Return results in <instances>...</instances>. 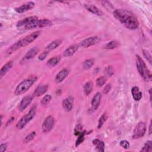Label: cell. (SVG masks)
<instances>
[{"instance_id": "obj_1", "label": "cell", "mask_w": 152, "mask_h": 152, "mask_svg": "<svg viewBox=\"0 0 152 152\" xmlns=\"http://www.w3.org/2000/svg\"><path fill=\"white\" fill-rule=\"evenodd\" d=\"M113 15L122 25L130 30H135L139 26V21L135 15L130 11L125 9H116Z\"/></svg>"}, {"instance_id": "obj_2", "label": "cell", "mask_w": 152, "mask_h": 152, "mask_svg": "<svg viewBox=\"0 0 152 152\" xmlns=\"http://www.w3.org/2000/svg\"><path fill=\"white\" fill-rule=\"evenodd\" d=\"M52 24V22L48 19H39L36 16H30L19 21L16 26L20 29L31 30L36 28L49 27Z\"/></svg>"}, {"instance_id": "obj_3", "label": "cell", "mask_w": 152, "mask_h": 152, "mask_svg": "<svg viewBox=\"0 0 152 152\" xmlns=\"http://www.w3.org/2000/svg\"><path fill=\"white\" fill-rule=\"evenodd\" d=\"M136 66L141 77L145 81H150L151 80V74L147 67L142 59L138 55H136Z\"/></svg>"}, {"instance_id": "obj_4", "label": "cell", "mask_w": 152, "mask_h": 152, "mask_svg": "<svg viewBox=\"0 0 152 152\" xmlns=\"http://www.w3.org/2000/svg\"><path fill=\"white\" fill-rule=\"evenodd\" d=\"M37 77L36 76H31L23 80L16 87L14 93L15 95L18 96L26 93L36 81Z\"/></svg>"}, {"instance_id": "obj_5", "label": "cell", "mask_w": 152, "mask_h": 152, "mask_svg": "<svg viewBox=\"0 0 152 152\" xmlns=\"http://www.w3.org/2000/svg\"><path fill=\"white\" fill-rule=\"evenodd\" d=\"M36 106H33L31 108L29 112L26 114L24 116L21 118V119L17 122L16 125V127L18 129H23L31 120L33 119L36 115Z\"/></svg>"}, {"instance_id": "obj_6", "label": "cell", "mask_w": 152, "mask_h": 152, "mask_svg": "<svg viewBox=\"0 0 152 152\" xmlns=\"http://www.w3.org/2000/svg\"><path fill=\"white\" fill-rule=\"evenodd\" d=\"M146 131V124L144 122H139L135 126L132 136V139H138L142 137Z\"/></svg>"}, {"instance_id": "obj_7", "label": "cell", "mask_w": 152, "mask_h": 152, "mask_svg": "<svg viewBox=\"0 0 152 152\" xmlns=\"http://www.w3.org/2000/svg\"><path fill=\"white\" fill-rule=\"evenodd\" d=\"M40 31H36L33 33L26 36L25 37L19 40V42L20 44L21 47H24L27 46L28 45L30 44L31 42L34 41L40 35Z\"/></svg>"}, {"instance_id": "obj_8", "label": "cell", "mask_w": 152, "mask_h": 152, "mask_svg": "<svg viewBox=\"0 0 152 152\" xmlns=\"http://www.w3.org/2000/svg\"><path fill=\"white\" fill-rule=\"evenodd\" d=\"M55 124L54 118L50 115L47 116L42 125V131L44 133H48L53 128Z\"/></svg>"}, {"instance_id": "obj_9", "label": "cell", "mask_w": 152, "mask_h": 152, "mask_svg": "<svg viewBox=\"0 0 152 152\" xmlns=\"http://www.w3.org/2000/svg\"><path fill=\"white\" fill-rule=\"evenodd\" d=\"M100 40V38L97 36H91L87 37V39L83 40L80 43V46L83 48H87L91 46L96 43H97Z\"/></svg>"}, {"instance_id": "obj_10", "label": "cell", "mask_w": 152, "mask_h": 152, "mask_svg": "<svg viewBox=\"0 0 152 152\" xmlns=\"http://www.w3.org/2000/svg\"><path fill=\"white\" fill-rule=\"evenodd\" d=\"M34 5H35L34 2H33L32 1H30V2H27L21 5V6H20L18 7L15 8L14 10L18 13H23L27 11L31 10L32 8H34Z\"/></svg>"}, {"instance_id": "obj_11", "label": "cell", "mask_w": 152, "mask_h": 152, "mask_svg": "<svg viewBox=\"0 0 152 152\" xmlns=\"http://www.w3.org/2000/svg\"><path fill=\"white\" fill-rule=\"evenodd\" d=\"M32 100H33V96L27 95V96H24L22 99V100L20 102V103L19 104V107H18L19 110L21 112L24 111L26 109V108L30 104Z\"/></svg>"}, {"instance_id": "obj_12", "label": "cell", "mask_w": 152, "mask_h": 152, "mask_svg": "<svg viewBox=\"0 0 152 152\" xmlns=\"http://www.w3.org/2000/svg\"><path fill=\"white\" fill-rule=\"evenodd\" d=\"M39 49L38 47L34 46L32 48H31L28 52L26 53V55L23 56V58L22 59L23 62H26L27 61L30 60L31 59L33 58L38 53Z\"/></svg>"}, {"instance_id": "obj_13", "label": "cell", "mask_w": 152, "mask_h": 152, "mask_svg": "<svg viewBox=\"0 0 152 152\" xmlns=\"http://www.w3.org/2000/svg\"><path fill=\"white\" fill-rule=\"evenodd\" d=\"M101 98H102V95L100 93L98 92L95 94V95L92 98V100L91 102V109H92L93 110H96L97 109L100 103Z\"/></svg>"}, {"instance_id": "obj_14", "label": "cell", "mask_w": 152, "mask_h": 152, "mask_svg": "<svg viewBox=\"0 0 152 152\" xmlns=\"http://www.w3.org/2000/svg\"><path fill=\"white\" fill-rule=\"evenodd\" d=\"M48 87L49 86L48 84H40L34 90V91L33 94V96L39 97L43 95L47 91Z\"/></svg>"}, {"instance_id": "obj_15", "label": "cell", "mask_w": 152, "mask_h": 152, "mask_svg": "<svg viewBox=\"0 0 152 152\" xmlns=\"http://www.w3.org/2000/svg\"><path fill=\"white\" fill-rule=\"evenodd\" d=\"M74 98L72 96H69L65 99L62 102V106L65 111L69 112L72 110L73 107Z\"/></svg>"}, {"instance_id": "obj_16", "label": "cell", "mask_w": 152, "mask_h": 152, "mask_svg": "<svg viewBox=\"0 0 152 152\" xmlns=\"http://www.w3.org/2000/svg\"><path fill=\"white\" fill-rule=\"evenodd\" d=\"M69 71L66 68H64L61 69L56 75L55 77V81L57 83L62 82L68 75Z\"/></svg>"}, {"instance_id": "obj_17", "label": "cell", "mask_w": 152, "mask_h": 152, "mask_svg": "<svg viewBox=\"0 0 152 152\" xmlns=\"http://www.w3.org/2000/svg\"><path fill=\"white\" fill-rule=\"evenodd\" d=\"M84 7L87 11L95 15H97L98 16H102L103 15V12L100 10L97 7L93 4H85Z\"/></svg>"}, {"instance_id": "obj_18", "label": "cell", "mask_w": 152, "mask_h": 152, "mask_svg": "<svg viewBox=\"0 0 152 152\" xmlns=\"http://www.w3.org/2000/svg\"><path fill=\"white\" fill-rule=\"evenodd\" d=\"M78 46L77 45H72L66 48L63 53V55L65 57H70L72 56L78 50Z\"/></svg>"}, {"instance_id": "obj_19", "label": "cell", "mask_w": 152, "mask_h": 152, "mask_svg": "<svg viewBox=\"0 0 152 152\" xmlns=\"http://www.w3.org/2000/svg\"><path fill=\"white\" fill-rule=\"evenodd\" d=\"M14 62L12 61H8L4 65L2 66V67L1 68V70H0V77L1 78H2L6 74L7 72L12 68V66H13Z\"/></svg>"}, {"instance_id": "obj_20", "label": "cell", "mask_w": 152, "mask_h": 152, "mask_svg": "<svg viewBox=\"0 0 152 152\" xmlns=\"http://www.w3.org/2000/svg\"><path fill=\"white\" fill-rule=\"evenodd\" d=\"M93 144L95 146L96 150L99 152H103L104 151V143L98 139H94L92 141Z\"/></svg>"}, {"instance_id": "obj_21", "label": "cell", "mask_w": 152, "mask_h": 152, "mask_svg": "<svg viewBox=\"0 0 152 152\" xmlns=\"http://www.w3.org/2000/svg\"><path fill=\"white\" fill-rule=\"evenodd\" d=\"M131 93L133 97V99L135 101H138L142 98V92L140 90V88L134 86L131 89Z\"/></svg>"}, {"instance_id": "obj_22", "label": "cell", "mask_w": 152, "mask_h": 152, "mask_svg": "<svg viewBox=\"0 0 152 152\" xmlns=\"http://www.w3.org/2000/svg\"><path fill=\"white\" fill-rule=\"evenodd\" d=\"M61 43H62V40L61 39L55 40L53 42H52L51 43H50L46 47V49L47 50V51H50V50H54L56 48H57L59 45H61Z\"/></svg>"}, {"instance_id": "obj_23", "label": "cell", "mask_w": 152, "mask_h": 152, "mask_svg": "<svg viewBox=\"0 0 152 152\" xmlns=\"http://www.w3.org/2000/svg\"><path fill=\"white\" fill-rule=\"evenodd\" d=\"M60 60H61V57L59 56H56L49 59L48 61L46 64L49 67H54L59 62Z\"/></svg>"}, {"instance_id": "obj_24", "label": "cell", "mask_w": 152, "mask_h": 152, "mask_svg": "<svg viewBox=\"0 0 152 152\" xmlns=\"http://www.w3.org/2000/svg\"><path fill=\"white\" fill-rule=\"evenodd\" d=\"M21 46L20 44L19 41L18 40L17 42H16L15 43H14L12 45H11L7 50L6 53L8 55H11L12 53H14V52H15L17 50H18V49L21 48Z\"/></svg>"}, {"instance_id": "obj_25", "label": "cell", "mask_w": 152, "mask_h": 152, "mask_svg": "<svg viewBox=\"0 0 152 152\" xmlns=\"http://www.w3.org/2000/svg\"><path fill=\"white\" fill-rule=\"evenodd\" d=\"M93 84L92 81H89L87 82L83 87V90H84V94L87 96H88L89 94H90L93 90Z\"/></svg>"}, {"instance_id": "obj_26", "label": "cell", "mask_w": 152, "mask_h": 152, "mask_svg": "<svg viewBox=\"0 0 152 152\" xmlns=\"http://www.w3.org/2000/svg\"><path fill=\"white\" fill-rule=\"evenodd\" d=\"M119 46V43L116 40H112L108 42L104 47L106 49H113L116 48Z\"/></svg>"}, {"instance_id": "obj_27", "label": "cell", "mask_w": 152, "mask_h": 152, "mask_svg": "<svg viewBox=\"0 0 152 152\" xmlns=\"http://www.w3.org/2000/svg\"><path fill=\"white\" fill-rule=\"evenodd\" d=\"M151 151H152V142L151 140H148L145 143V144L144 145V147L141 148V151L151 152Z\"/></svg>"}, {"instance_id": "obj_28", "label": "cell", "mask_w": 152, "mask_h": 152, "mask_svg": "<svg viewBox=\"0 0 152 152\" xmlns=\"http://www.w3.org/2000/svg\"><path fill=\"white\" fill-rule=\"evenodd\" d=\"M107 118H108V116H107L106 113H103V115L100 116V118H99V121H98V125H97V128L98 129L101 128V127L103 126V124L107 119Z\"/></svg>"}, {"instance_id": "obj_29", "label": "cell", "mask_w": 152, "mask_h": 152, "mask_svg": "<svg viewBox=\"0 0 152 152\" xmlns=\"http://www.w3.org/2000/svg\"><path fill=\"white\" fill-rule=\"evenodd\" d=\"M93 64H94V59H87L83 64V69L85 70L88 69L93 66Z\"/></svg>"}, {"instance_id": "obj_30", "label": "cell", "mask_w": 152, "mask_h": 152, "mask_svg": "<svg viewBox=\"0 0 152 152\" xmlns=\"http://www.w3.org/2000/svg\"><path fill=\"white\" fill-rule=\"evenodd\" d=\"M106 81H107V78L106 76L100 77L96 80V86L97 87H102L106 83Z\"/></svg>"}, {"instance_id": "obj_31", "label": "cell", "mask_w": 152, "mask_h": 152, "mask_svg": "<svg viewBox=\"0 0 152 152\" xmlns=\"http://www.w3.org/2000/svg\"><path fill=\"white\" fill-rule=\"evenodd\" d=\"M36 134V133L35 131H33V132H30V134H28V135H27L25 137V138L23 140V142H24V143L29 142L30 141H31V140H33Z\"/></svg>"}, {"instance_id": "obj_32", "label": "cell", "mask_w": 152, "mask_h": 152, "mask_svg": "<svg viewBox=\"0 0 152 152\" xmlns=\"http://www.w3.org/2000/svg\"><path fill=\"white\" fill-rule=\"evenodd\" d=\"M86 132L85 131H82L81 132V134L78 135V137L75 141V146L76 147H78L80 144H81L83 142V141L84 140V136L86 135Z\"/></svg>"}, {"instance_id": "obj_33", "label": "cell", "mask_w": 152, "mask_h": 152, "mask_svg": "<svg viewBox=\"0 0 152 152\" xmlns=\"http://www.w3.org/2000/svg\"><path fill=\"white\" fill-rule=\"evenodd\" d=\"M52 100V96L50 94H46L41 100L40 103L42 105H47Z\"/></svg>"}, {"instance_id": "obj_34", "label": "cell", "mask_w": 152, "mask_h": 152, "mask_svg": "<svg viewBox=\"0 0 152 152\" xmlns=\"http://www.w3.org/2000/svg\"><path fill=\"white\" fill-rule=\"evenodd\" d=\"M104 71H105L106 74L108 76H110V77L112 76V75H113V74H114V69H113V68L112 66H110V65L106 66V68H105V69H104Z\"/></svg>"}, {"instance_id": "obj_35", "label": "cell", "mask_w": 152, "mask_h": 152, "mask_svg": "<svg viewBox=\"0 0 152 152\" xmlns=\"http://www.w3.org/2000/svg\"><path fill=\"white\" fill-rule=\"evenodd\" d=\"M142 51L144 56V57L146 58V59L151 64V55H150V53H149V52L147 51V50H145V49H143Z\"/></svg>"}, {"instance_id": "obj_36", "label": "cell", "mask_w": 152, "mask_h": 152, "mask_svg": "<svg viewBox=\"0 0 152 152\" xmlns=\"http://www.w3.org/2000/svg\"><path fill=\"white\" fill-rule=\"evenodd\" d=\"M81 132H82V126L80 124L77 125L74 129V135H79Z\"/></svg>"}, {"instance_id": "obj_37", "label": "cell", "mask_w": 152, "mask_h": 152, "mask_svg": "<svg viewBox=\"0 0 152 152\" xmlns=\"http://www.w3.org/2000/svg\"><path fill=\"white\" fill-rule=\"evenodd\" d=\"M48 54H49V51H45V52H43V53H40L39 55V56H38V59L39 61H40L44 60L47 57Z\"/></svg>"}, {"instance_id": "obj_38", "label": "cell", "mask_w": 152, "mask_h": 152, "mask_svg": "<svg viewBox=\"0 0 152 152\" xmlns=\"http://www.w3.org/2000/svg\"><path fill=\"white\" fill-rule=\"evenodd\" d=\"M120 145L124 148L127 149L129 147V143L126 140H122L120 141Z\"/></svg>"}, {"instance_id": "obj_39", "label": "cell", "mask_w": 152, "mask_h": 152, "mask_svg": "<svg viewBox=\"0 0 152 152\" xmlns=\"http://www.w3.org/2000/svg\"><path fill=\"white\" fill-rule=\"evenodd\" d=\"M102 4L103 5V6L105 7L106 8H107V7H107V9L110 10L111 8H113V7H112V4H111L109 1H102Z\"/></svg>"}, {"instance_id": "obj_40", "label": "cell", "mask_w": 152, "mask_h": 152, "mask_svg": "<svg viewBox=\"0 0 152 152\" xmlns=\"http://www.w3.org/2000/svg\"><path fill=\"white\" fill-rule=\"evenodd\" d=\"M111 89V84H107L106 86H105L104 89H103V93L104 94H107L109 92V91Z\"/></svg>"}, {"instance_id": "obj_41", "label": "cell", "mask_w": 152, "mask_h": 152, "mask_svg": "<svg viewBox=\"0 0 152 152\" xmlns=\"http://www.w3.org/2000/svg\"><path fill=\"white\" fill-rule=\"evenodd\" d=\"M7 144H4V143H2L0 145V151L1 152H4L7 150Z\"/></svg>"}, {"instance_id": "obj_42", "label": "cell", "mask_w": 152, "mask_h": 152, "mask_svg": "<svg viewBox=\"0 0 152 152\" xmlns=\"http://www.w3.org/2000/svg\"><path fill=\"white\" fill-rule=\"evenodd\" d=\"M151 122H150V126H149V134H150L151 132Z\"/></svg>"}]
</instances>
